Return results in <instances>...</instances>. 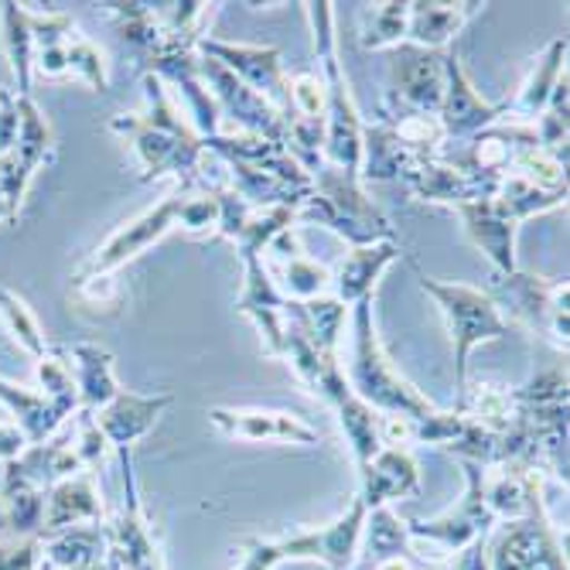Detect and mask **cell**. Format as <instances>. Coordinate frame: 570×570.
I'll return each instance as SVG.
<instances>
[{
  "label": "cell",
  "instance_id": "cell-1",
  "mask_svg": "<svg viewBox=\"0 0 570 570\" xmlns=\"http://www.w3.org/2000/svg\"><path fill=\"white\" fill-rule=\"evenodd\" d=\"M144 96H147V114H120L110 120V130L127 137L137 158L144 165V181L154 178H178V181H198L205 165V147L202 137L181 120L175 102L165 89V82L147 72L144 76Z\"/></svg>",
  "mask_w": 570,
  "mask_h": 570
},
{
  "label": "cell",
  "instance_id": "cell-2",
  "mask_svg": "<svg viewBox=\"0 0 570 570\" xmlns=\"http://www.w3.org/2000/svg\"><path fill=\"white\" fill-rule=\"evenodd\" d=\"M216 219H219L216 191H205V195H168L161 205H154V209H147L134 223L120 226L102 246H96L86 256V261L76 267L72 284L86 287V284H96V281H107L114 271H120L127 261L140 256L150 243H158L171 229L181 226V229H191V233H205V229H216Z\"/></svg>",
  "mask_w": 570,
  "mask_h": 570
},
{
  "label": "cell",
  "instance_id": "cell-3",
  "mask_svg": "<svg viewBox=\"0 0 570 570\" xmlns=\"http://www.w3.org/2000/svg\"><path fill=\"white\" fill-rule=\"evenodd\" d=\"M352 366H348V390L373 410H380L383 417H431L438 410L428 396L413 390L386 358L376 328H373V297H362L352 311Z\"/></svg>",
  "mask_w": 570,
  "mask_h": 570
},
{
  "label": "cell",
  "instance_id": "cell-4",
  "mask_svg": "<svg viewBox=\"0 0 570 570\" xmlns=\"http://www.w3.org/2000/svg\"><path fill=\"white\" fill-rule=\"evenodd\" d=\"M311 18V31H315V56L322 66V82L328 92V120H325V147L322 154L332 168L345 171L348 178L358 181V165H362V120L355 114V102L348 96L345 72L338 66V48H335V18L332 4H304Z\"/></svg>",
  "mask_w": 570,
  "mask_h": 570
},
{
  "label": "cell",
  "instance_id": "cell-5",
  "mask_svg": "<svg viewBox=\"0 0 570 570\" xmlns=\"http://www.w3.org/2000/svg\"><path fill=\"white\" fill-rule=\"evenodd\" d=\"M294 219L328 226L352 246H373L393 239V226L380 213V205L366 198L355 178L332 165L311 175V195L294 209Z\"/></svg>",
  "mask_w": 570,
  "mask_h": 570
},
{
  "label": "cell",
  "instance_id": "cell-6",
  "mask_svg": "<svg viewBox=\"0 0 570 570\" xmlns=\"http://www.w3.org/2000/svg\"><path fill=\"white\" fill-rule=\"evenodd\" d=\"M417 281H421L424 294L434 297V304L441 307V315L448 322L451 345H454V383H458V390H464V383H469V355H472V348L482 345V342L505 338L512 332V325L502 318V311L495 307V301L479 287L441 284V281H431L421 271H417Z\"/></svg>",
  "mask_w": 570,
  "mask_h": 570
},
{
  "label": "cell",
  "instance_id": "cell-7",
  "mask_svg": "<svg viewBox=\"0 0 570 570\" xmlns=\"http://www.w3.org/2000/svg\"><path fill=\"white\" fill-rule=\"evenodd\" d=\"M370 509L362 505V499L355 495V502L348 505L345 515L325 530H311V533H294V537H274V540H243V567L239 570H274L284 560H322L332 570L348 567L358 533L366 527Z\"/></svg>",
  "mask_w": 570,
  "mask_h": 570
},
{
  "label": "cell",
  "instance_id": "cell-8",
  "mask_svg": "<svg viewBox=\"0 0 570 570\" xmlns=\"http://www.w3.org/2000/svg\"><path fill=\"white\" fill-rule=\"evenodd\" d=\"M485 294L495 301L499 311H509V325L540 332L567 352V281H547L537 274H505Z\"/></svg>",
  "mask_w": 570,
  "mask_h": 570
},
{
  "label": "cell",
  "instance_id": "cell-9",
  "mask_svg": "<svg viewBox=\"0 0 570 570\" xmlns=\"http://www.w3.org/2000/svg\"><path fill=\"white\" fill-rule=\"evenodd\" d=\"M18 107H21V134L14 147L0 154V226L18 219L31 178L38 175L41 165L56 158V137H51V127L35 107V99L18 96Z\"/></svg>",
  "mask_w": 570,
  "mask_h": 570
},
{
  "label": "cell",
  "instance_id": "cell-10",
  "mask_svg": "<svg viewBox=\"0 0 570 570\" xmlns=\"http://www.w3.org/2000/svg\"><path fill=\"white\" fill-rule=\"evenodd\" d=\"M195 48L202 51L205 59H213L223 69H229L256 96H264L271 107L281 114L284 127H287V120H291V86H287V76H284L281 51L277 48L229 45V41H216V38H202Z\"/></svg>",
  "mask_w": 570,
  "mask_h": 570
},
{
  "label": "cell",
  "instance_id": "cell-11",
  "mask_svg": "<svg viewBox=\"0 0 570 570\" xmlns=\"http://www.w3.org/2000/svg\"><path fill=\"white\" fill-rule=\"evenodd\" d=\"M444 51L417 48V45H396L393 51V92L396 117H438L444 99Z\"/></svg>",
  "mask_w": 570,
  "mask_h": 570
},
{
  "label": "cell",
  "instance_id": "cell-12",
  "mask_svg": "<svg viewBox=\"0 0 570 570\" xmlns=\"http://www.w3.org/2000/svg\"><path fill=\"white\" fill-rule=\"evenodd\" d=\"M489 570H567L560 547L543 520L540 502L523 515L512 520L489 553Z\"/></svg>",
  "mask_w": 570,
  "mask_h": 570
},
{
  "label": "cell",
  "instance_id": "cell-13",
  "mask_svg": "<svg viewBox=\"0 0 570 570\" xmlns=\"http://www.w3.org/2000/svg\"><path fill=\"white\" fill-rule=\"evenodd\" d=\"M444 76H448V86H444V99L438 110V120L444 130V147L472 140L475 134H482L505 114V107H489V102H482V96L472 89L454 51H444Z\"/></svg>",
  "mask_w": 570,
  "mask_h": 570
},
{
  "label": "cell",
  "instance_id": "cell-14",
  "mask_svg": "<svg viewBox=\"0 0 570 570\" xmlns=\"http://www.w3.org/2000/svg\"><path fill=\"white\" fill-rule=\"evenodd\" d=\"M464 472H469V495H464L458 512L444 515L438 523H413L406 530L410 537H428L448 550H464L475 540H485V533L495 523V515L485 502V469L475 461H464Z\"/></svg>",
  "mask_w": 570,
  "mask_h": 570
},
{
  "label": "cell",
  "instance_id": "cell-15",
  "mask_svg": "<svg viewBox=\"0 0 570 570\" xmlns=\"http://www.w3.org/2000/svg\"><path fill=\"white\" fill-rule=\"evenodd\" d=\"M243 267H246V274H243V294L236 301V311L256 322L267 355L284 358V328H287L291 301L271 281L261 256H249V261H243Z\"/></svg>",
  "mask_w": 570,
  "mask_h": 570
},
{
  "label": "cell",
  "instance_id": "cell-16",
  "mask_svg": "<svg viewBox=\"0 0 570 570\" xmlns=\"http://www.w3.org/2000/svg\"><path fill=\"white\" fill-rule=\"evenodd\" d=\"M165 406H171L168 393H161V396H137V393L120 390L107 406H99L92 417H96V428H99L102 438H107L110 448L130 451V444L140 441L154 428V421L161 417Z\"/></svg>",
  "mask_w": 570,
  "mask_h": 570
},
{
  "label": "cell",
  "instance_id": "cell-17",
  "mask_svg": "<svg viewBox=\"0 0 570 570\" xmlns=\"http://www.w3.org/2000/svg\"><path fill=\"white\" fill-rule=\"evenodd\" d=\"M213 424L239 441H291V444H318V431L304 421L277 410H213Z\"/></svg>",
  "mask_w": 570,
  "mask_h": 570
},
{
  "label": "cell",
  "instance_id": "cell-18",
  "mask_svg": "<svg viewBox=\"0 0 570 570\" xmlns=\"http://www.w3.org/2000/svg\"><path fill=\"white\" fill-rule=\"evenodd\" d=\"M362 505L366 509H380L390 499H403L413 495L421 485V472L417 461H413L403 448H380L373 454L370 464H362Z\"/></svg>",
  "mask_w": 570,
  "mask_h": 570
},
{
  "label": "cell",
  "instance_id": "cell-19",
  "mask_svg": "<svg viewBox=\"0 0 570 570\" xmlns=\"http://www.w3.org/2000/svg\"><path fill=\"white\" fill-rule=\"evenodd\" d=\"M393 261H400V249L393 239L373 246H352V253H345V261L332 274V297L338 304H358L362 297H373L380 274Z\"/></svg>",
  "mask_w": 570,
  "mask_h": 570
},
{
  "label": "cell",
  "instance_id": "cell-20",
  "mask_svg": "<svg viewBox=\"0 0 570 570\" xmlns=\"http://www.w3.org/2000/svg\"><path fill=\"white\" fill-rule=\"evenodd\" d=\"M62 348H66L69 370L76 380L79 410L96 413L99 406H107L120 393L117 376H114V355L92 342H76V345H62Z\"/></svg>",
  "mask_w": 570,
  "mask_h": 570
},
{
  "label": "cell",
  "instance_id": "cell-21",
  "mask_svg": "<svg viewBox=\"0 0 570 570\" xmlns=\"http://www.w3.org/2000/svg\"><path fill=\"white\" fill-rule=\"evenodd\" d=\"M99 499H96V485H92V472H79L66 482H59L51 489L48 509H45V523H41V537L45 533H59L69 527H82V523H99Z\"/></svg>",
  "mask_w": 570,
  "mask_h": 570
},
{
  "label": "cell",
  "instance_id": "cell-22",
  "mask_svg": "<svg viewBox=\"0 0 570 570\" xmlns=\"http://www.w3.org/2000/svg\"><path fill=\"white\" fill-rule=\"evenodd\" d=\"M482 4H406V45L444 51Z\"/></svg>",
  "mask_w": 570,
  "mask_h": 570
},
{
  "label": "cell",
  "instance_id": "cell-23",
  "mask_svg": "<svg viewBox=\"0 0 570 570\" xmlns=\"http://www.w3.org/2000/svg\"><path fill=\"white\" fill-rule=\"evenodd\" d=\"M563 56H567V38H553L543 51V59L537 62V69L530 72V79L523 82L520 96L512 102H505V114H512L515 120L512 124H523V127H533L543 114V107L550 102V92L553 86L560 82V76L567 72L563 66Z\"/></svg>",
  "mask_w": 570,
  "mask_h": 570
},
{
  "label": "cell",
  "instance_id": "cell-24",
  "mask_svg": "<svg viewBox=\"0 0 570 570\" xmlns=\"http://www.w3.org/2000/svg\"><path fill=\"white\" fill-rule=\"evenodd\" d=\"M0 403L21 421V434L28 438V444H41L62 428V417L56 413V406H51L41 393L14 386L8 380H0Z\"/></svg>",
  "mask_w": 570,
  "mask_h": 570
},
{
  "label": "cell",
  "instance_id": "cell-25",
  "mask_svg": "<svg viewBox=\"0 0 570 570\" xmlns=\"http://www.w3.org/2000/svg\"><path fill=\"white\" fill-rule=\"evenodd\" d=\"M0 24H4V51L18 79V96H31V62L35 41L28 28V11L21 4H0Z\"/></svg>",
  "mask_w": 570,
  "mask_h": 570
},
{
  "label": "cell",
  "instance_id": "cell-26",
  "mask_svg": "<svg viewBox=\"0 0 570 570\" xmlns=\"http://www.w3.org/2000/svg\"><path fill=\"white\" fill-rule=\"evenodd\" d=\"M335 413H338V424H342V431H345V438H348V448H352V454H355V461H358V469H362V464H370L373 454L383 448L376 410L366 406V403H362V400L352 393L342 406H335Z\"/></svg>",
  "mask_w": 570,
  "mask_h": 570
},
{
  "label": "cell",
  "instance_id": "cell-27",
  "mask_svg": "<svg viewBox=\"0 0 570 570\" xmlns=\"http://www.w3.org/2000/svg\"><path fill=\"white\" fill-rule=\"evenodd\" d=\"M362 48H390L406 41V4H362L358 11Z\"/></svg>",
  "mask_w": 570,
  "mask_h": 570
},
{
  "label": "cell",
  "instance_id": "cell-28",
  "mask_svg": "<svg viewBox=\"0 0 570 570\" xmlns=\"http://www.w3.org/2000/svg\"><path fill=\"white\" fill-rule=\"evenodd\" d=\"M284 287L281 294L287 301H315V297H325V291H332V271L307 261L304 253H294V256H284Z\"/></svg>",
  "mask_w": 570,
  "mask_h": 570
},
{
  "label": "cell",
  "instance_id": "cell-29",
  "mask_svg": "<svg viewBox=\"0 0 570 570\" xmlns=\"http://www.w3.org/2000/svg\"><path fill=\"white\" fill-rule=\"evenodd\" d=\"M0 322L8 325V332L14 335V342L21 348H28L35 358H41L48 352L45 335H41V328H38V322L31 315V307L11 287H0Z\"/></svg>",
  "mask_w": 570,
  "mask_h": 570
},
{
  "label": "cell",
  "instance_id": "cell-30",
  "mask_svg": "<svg viewBox=\"0 0 570 570\" xmlns=\"http://www.w3.org/2000/svg\"><path fill=\"white\" fill-rule=\"evenodd\" d=\"M107 8H110L124 41L147 48V51H154L161 45V21L150 8H144V4H107Z\"/></svg>",
  "mask_w": 570,
  "mask_h": 570
},
{
  "label": "cell",
  "instance_id": "cell-31",
  "mask_svg": "<svg viewBox=\"0 0 570 570\" xmlns=\"http://www.w3.org/2000/svg\"><path fill=\"white\" fill-rule=\"evenodd\" d=\"M66 66H69V76H72V79L89 82L96 92H102V89L110 86L107 62H102V51H99L92 41H86L82 35H72L69 51H66Z\"/></svg>",
  "mask_w": 570,
  "mask_h": 570
},
{
  "label": "cell",
  "instance_id": "cell-32",
  "mask_svg": "<svg viewBox=\"0 0 570 570\" xmlns=\"http://www.w3.org/2000/svg\"><path fill=\"white\" fill-rule=\"evenodd\" d=\"M406 550V530L393 520V512L386 505L373 509V520H370V557L373 563H383L390 557H403Z\"/></svg>",
  "mask_w": 570,
  "mask_h": 570
},
{
  "label": "cell",
  "instance_id": "cell-33",
  "mask_svg": "<svg viewBox=\"0 0 570 570\" xmlns=\"http://www.w3.org/2000/svg\"><path fill=\"white\" fill-rule=\"evenodd\" d=\"M21 134V107H18V96L0 89V154H4L8 147H14Z\"/></svg>",
  "mask_w": 570,
  "mask_h": 570
},
{
  "label": "cell",
  "instance_id": "cell-34",
  "mask_svg": "<svg viewBox=\"0 0 570 570\" xmlns=\"http://www.w3.org/2000/svg\"><path fill=\"white\" fill-rule=\"evenodd\" d=\"M28 448V438L21 434V428H4L0 424V461H14L21 451Z\"/></svg>",
  "mask_w": 570,
  "mask_h": 570
},
{
  "label": "cell",
  "instance_id": "cell-35",
  "mask_svg": "<svg viewBox=\"0 0 570 570\" xmlns=\"http://www.w3.org/2000/svg\"><path fill=\"white\" fill-rule=\"evenodd\" d=\"M0 533H11V530H8V505H4V495H0Z\"/></svg>",
  "mask_w": 570,
  "mask_h": 570
}]
</instances>
